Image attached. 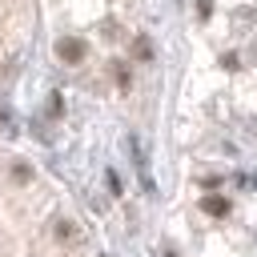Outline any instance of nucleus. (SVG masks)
Returning <instances> with one entry per match:
<instances>
[{
	"label": "nucleus",
	"mask_w": 257,
	"mask_h": 257,
	"mask_svg": "<svg viewBox=\"0 0 257 257\" xmlns=\"http://www.w3.org/2000/svg\"><path fill=\"white\" fill-rule=\"evenodd\" d=\"M56 56H60L64 64H80V60L88 56V44H84L80 36H60V40H56Z\"/></svg>",
	"instance_id": "1"
},
{
	"label": "nucleus",
	"mask_w": 257,
	"mask_h": 257,
	"mask_svg": "<svg viewBox=\"0 0 257 257\" xmlns=\"http://www.w3.org/2000/svg\"><path fill=\"white\" fill-rule=\"evenodd\" d=\"M201 209L209 213V217H229V197H201Z\"/></svg>",
	"instance_id": "2"
},
{
	"label": "nucleus",
	"mask_w": 257,
	"mask_h": 257,
	"mask_svg": "<svg viewBox=\"0 0 257 257\" xmlns=\"http://www.w3.org/2000/svg\"><path fill=\"white\" fill-rule=\"evenodd\" d=\"M112 80H116V88H124V92H128V84H133V72L124 68V60H112Z\"/></svg>",
	"instance_id": "3"
},
{
	"label": "nucleus",
	"mask_w": 257,
	"mask_h": 257,
	"mask_svg": "<svg viewBox=\"0 0 257 257\" xmlns=\"http://www.w3.org/2000/svg\"><path fill=\"white\" fill-rule=\"evenodd\" d=\"M133 56H137V60H153V44H149V36H137V40H133Z\"/></svg>",
	"instance_id": "4"
},
{
	"label": "nucleus",
	"mask_w": 257,
	"mask_h": 257,
	"mask_svg": "<svg viewBox=\"0 0 257 257\" xmlns=\"http://www.w3.org/2000/svg\"><path fill=\"white\" fill-rule=\"evenodd\" d=\"M12 181H16V185H28V181H32V169H28L24 161H20V165H12Z\"/></svg>",
	"instance_id": "5"
},
{
	"label": "nucleus",
	"mask_w": 257,
	"mask_h": 257,
	"mask_svg": "<svg viewBox=\"0 0 257 257\" xmlns=\"http://www.w3.org/2000/svg\"><path fill=\"white\" fill-rule=\"evenodd\" d=\"M56 237H60V241H72V237H76V225H72V221H56Z\"/></svg>",
	"instance_id": "6"
},
{
	"label": "nucleus",
	"mask_w": 257,
	"mask_h": 257,
	"mask_svg": "<svg viewBox=\"0 0 257 257\" xmlns=\"http://www.w3.org/2000/svg\"><path fill=\"white\" fill-rule=\"evenodd\" d=\"M48 112H52V116H60V92H52V100H48Z\"/></svg>",
	"instance_id": "7"
},
{
	"label": "nucleus",
	"mask_w": 257,
	"mask_h": 257,
	"mask_svg": "<svg viewBox=\"0 0 257 257\" xmlns=\"http://www.w3.org/2000/svg\"><path fill=\"white\" fill-rule=\"evenodd\" d=\"M197 12H201V20H205V16L213 12V0H197Z\"/></svg>",
	"instance_id": "8"
}]
</instances>
